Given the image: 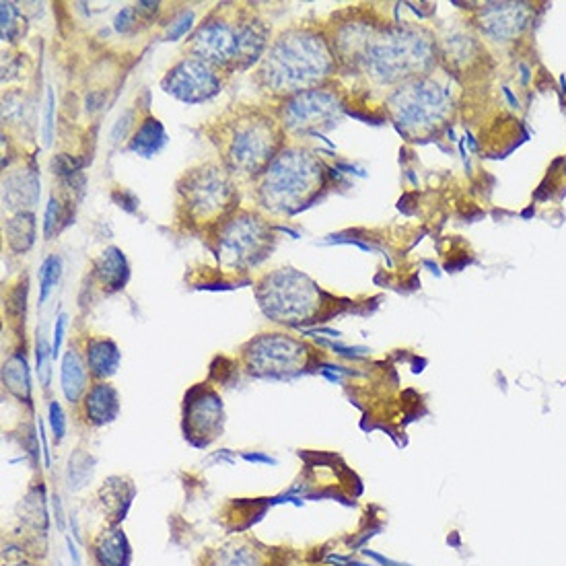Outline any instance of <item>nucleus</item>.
Returning a JSON list of instances; mask_svg holds the SVG:
<instances>
[{"label": "nucleus", "mask_w": 566, "mask_h": 566, "mask_svg": "<svg viewBox=\"0 0 566 566\" xmlns=\"http://www.w3.org/2000/svg\"><path fill=\"white\" fill-rule=\"evenodd\" d=\"M3 200L5 206L19 208V212L35 206V202L40 200V178L33 167H23L5 178Z\"/></svg>", "instance_id": "17"}, {"label": "nucleus", "mask_w": 566, "mask_h": 566, "mask_svg": "<svg viewBox=\"0 0 566 566\" xmlns=\"http://www.w3.org/2000/svg\"><path fill=\"white\" fill-rule=\"evenodd\" d=\"M23 31L19 9L13 3H3V42H17Z\"/></svg>", "instance_id": "26"}, {"label": "nucleus", "mask_w": 566, "mask_h": 566, "mask_svg": "<svg viewBox=\"0 0 566 566\" xmlns=\"http://www.w3.org/2000/svg\"><path fill=\"white\" fill-rule=\"evenodd\" d=\"M114 196H120V200H116L120 208H124V210H128V212H134V210L138 208V198H136L132 192H128V190H118V192H114Z\"/></svg>", "instance_id": "35"}, {"label": "nucleus", "mask_w": 566, "mask_h": 566, "mask_svg": "<svg viewBox=\"0 0 566 566\" xmlns=\"http://www.w3.org/2000/svg\"><path fill=\"white\" fill-rule=\"evenodd\" d=\"M93 274L99 280V285L108 293L122 291L128 285L130 268H128V260L120 247H114V245L105 247L93 264Z\"/></svg>", "instance_id": "16"}, {"label": "nucleus", "mask_w": 566, "mask_h": 566, "mask_svg": "<svg viewBox=\"0 0 566 566\" xmlns=\"http://www.w3.org/2000/svg\"><path fill=\"white\" fill-rule=\"evenodd\" d=\"M165 145H167V132L163 124L157 118L147 116L134 130L130 143H128V151L138 157L149 159V157L159 155L165 149Z\"/></svg>", "instance_id": "22"}, {"label": "nucleus", "mask_w": 566, "mask_h": 566, "mask_svg": "<svg viewBox=\"0 0 566 566\" xmlns=\"http://www.w3.org/2000/svg\"><path fill=\"white\" fill-rule=\"evenodd\" d=\"M322 184V163L311 153L297 147L282 149L262 173L258 200L276 215H295L311 202Z\"/></svg>", "instance_id": "3"}, {"label": "nucleus", "mask_w": 566, "mask_h": 566, "mask_svg": "<svg viewBox=\"0 0 566 566\" xmlns=\"http://www.w3.org/2000/svg\"><path fill=\"white\" fill-rule=\"evenodd\" d=\"M241 21H231L225 17H208L194 31L190 40V52L215 68L239 70L241 52Z\"/></svg>", "instance_id": "10"}, {"label": "nucleus", "mask_w": 566, "mask_h": 566, "mask_svg": "<svg viewBox=\"0 0 566 566\" xmlns=\"http://www.w3.org/2000/svg\"><path fill=\"white\" fill-rule=\"evenodd\" d=\"M85 420L93 427H105L120 414V394L118 389L105 381L93 383L83 398Z\"/></svg>", "instance_id": "14"}, {"label": "nucleus", "mask_w": 566, "mask_h": 566, "mask_svg": "<svg viewBox=\"0 0 566 566\" xmlns=\"http://www.w3.org/2000/svg\"><path fill=\"white\" fill-rule=\"evenodd\" d=\"M7 243L15 254H25L31 250L35 243V235H38V225H35V217L29 210L17 212L5 225Z\"/></svg>", "instance_id": "23"}, {"label": "nucleus", "mask_w": 566, "mask_h": 566, "mask_svg": "<svg viewBox=\"0 0 566 566\" xmlns=\"http://www.w3.org/2000/svg\"><path fill=\"white\" fill-rule=\"evenodd\" d=\"M225 427V408L221 396L206 385H196L186 394L184 435L196 447L215 441Z\"/></svg>", "instance_id": "13"}, {"label": "nucleus", "mask_w": 566, "mask_h": 566, "mask_svg": "<svg viewBox=\"0 0 566 566\" xmlns=\"http://www.w3.org/2000/svg\"><path fill=\"white\" fill-rule=\"evenodd\" d=\"M340 110V101L334 93L311 89L287 97L280 108V120L282 128L293 134H311L322 138V130H330L338 124Z\"/></svg>", "instance_id": "9"}, {"label": "nucleus", "mask_w": 566, "mask_h": 566, "mask_svg": "<svg viewBox=\"0 0 566 566\" xmlns=\"http://www.w3.org/2000/svg\"><path fill=\"white\" fill-rule=\"evenodd\" d=\"M445 101L447 97L437 83L422 79L400 87L389 99V105H392L400 128L418 130L431 126L443 116Z\"/></svg>", "instance_id": "12"}, {"label": "nucleus", "mask_w": 566, "mask_h": 566, "mask_svg": "<svg viewBox=\"0 0 566 566\" xmlns=\"http://www.w3.org/2000/svg\"><path fill=\"white\" fill-rule=\"evenodd\" d=\"M5 566H35V564L29 560H23L21 550H17L13 556V548L5 546Z\"/></svg>", "instance_id": "36"}, {"label": "nucleus", "mask_w": 566, "mask_h": 566, "mask_svg": "<svg viewBox=\"0 0 566 566\" xmlns=\"http://www.w3.org/2000/svg\"><path fill=\"white\" fill-rule=\"evenodd\" d=\"M122 355L120 348L110 338H89L85 348V363L89 369V375L93 379H110L118 373Z\"/></svg>", "instance_id": "18"}, {"label": "nucleus", "mask_w": 566, "mask_h": 566, "mask_svg": "<svg viewBox=\"0 0 566 566\" xmlns=\"http://www.w3.org/2000/svg\"><path fill=\"white\" fill-rule=\"evenodd\" d=\"M50 357H54V352H52L48 340L40 334V338H38V373H40V379L46 387L50 383Z\"/></svg>", "instance_id": "29"}, {"label": "nucleus", "mask_w": 566, "mask_h": 566, "mask_svg": "<svg viewBox=\"0 0 566 566\" xmlns=\"http://www.w3.org/2000/svg\"><path fill=\"white\" fill-rule=\"evenodd\" d=\"M3 383L9 392L21 402H29L31 396V381H29V365L25 355L15 352L13 357L3 365Z\"/></svg>", "instance_id": "24"}, {"label": "nucleus", "mask_w": 566, "mask_h": 566, "mask_svg": "<svg viewBox=\"0 0 566 566\" xmlns=\"http://www.w3.org/2000/svg\"><path fill=\"white\" fill-rule=\"evenodd\" d=\"M192 25H194V11H184L182 15H178L171 21V25L165 33V40L167 42H178L192 29Z\"/></svg>", "instance_id": "28"}, {"label": "nucleus", "mask_w": 566, "mask_h": 566, "mask_svg": "<svg viewBox=\"0 0 566 566\" xmlns=\"http://www.w3.org/2000/svg\"><path fill=\"white\" fill-rule=\"evenodd\" d=\"M62 274V260L58 256H50L44 260L40 268V303H46L52 289L58 285Z\"/></svg>", "instance_id": "25"}, {"label": "nucleus", "mask_w": 566, "mask_h": 566, "mask_svg": "<svg viewBox=\"0 0 566 566\" xmlns=\"http://www.w3.org/2000/svg\"><path fill=\"white\" fill-rule=\"evenodd\" d=\"M50 427H52V433H54V441L60 443L64 439V433H66V418H64L62 406L58 402L50 404Z\"/></svg>", "instance_id": "30"}, {"label": "nucleus", "mask_w": 566, "mask_h": 566, "mask_svg": "<svg viewBox=\"0 0 566 566\" xmlns=\"http://www.w3.org/2000/svg\"><path fill=\"white\" fill-rule=\"evenodd\" d=\"M138 23V15H136V9L134 7H126L118 13V17L114 19V27L118 33H128L136 27Z\"/></svg>", "instance_id": "31"}, {"label": "nucleus", "mask_w": 566, "mask_h": 566, "mask_svg": "<svg viewBox=\"0 0 566 566\" xmlns=\"http://www.w3.org/2000/svg\"><path fill=\"white\" fill-rule=\"evenodd\" d=\"M245 462H254V464H270L276 466V459H272L270 455H262V453H243Z\"/></svg>", "instance_id": "37"}, {"label": "nucleus", "mask_w": 566, "mask_h": 566, "mask_svg": "<svg viewBox=\"0 0 566 566\" xmlns=\"http://www.w3.org/2000/svg\"><path fill=\"white\" fill-rule=\"evenodd\" d=\"M256 295L268 320L282 326H301L311 322V317L322 303V293L315 282L295 268H280L266 274L258 282Z\"/></svg>", "instance_id": "5"}, {"label": "nucleus", "mask_w": 566, "mask_h": 566, "mask_svg": "<svg viewBox=\"0 0 566 566\" xmlns=\"http://www.w3.org/2000/svg\"><path fill=\"white\" fill-rule=\"evenodd\" d=\"M54 134V91L48 89V99H46V114H44V143H52Z\"/></svg>", "instance_id": "32"}, {"label": "nucleus", "mask_w": 566, "mask_h": 566, "mask_svg": "<svg viewBox=\"0 0 566 566\" xmlns=\"http://www.w3.org/2000/svg\"><path fill=\"white\" fill-rule=\"evenodd\" d=\"M60 225H62V204L56 196H52L44 215V237L52 239V235L60 229Z\"/></svg>", "instance_id": "27"}, {"label": "nucleus", "mask_w": 566, "mask_h": 566, "mask_svg": "<svg viewBox=\"0 0 566 566\" xmlns=\"http://www.w3.org/2000/svg\"><path fill=\"white\" fill-rule=\"evenodd\" d=\"M87 363L77 348H70L62 359V392L70 404H77L87 394Z\"/></svg>", "instance_id": "21"}, {"label": "nucleus", "mask_w": 566, "mask_h": 566, "mask_svg": "<svg viewBox=\"0 0 566 566\" xmlns=\"http://www.w3.org/2000/svg\"><path fill=\"white\" fill-rule=\"evenodd\" d=\"M367 68L381 81L414 75L431 62V44L414 31L389 29L377 42H367Z\"/></svg>", "instance_id": "7"}, {"label": "nucleus", "mask_w": 566, "mask_h": 566, "mask_svg": "<svg viewBox=\"0 0 566 566\" xmlns=\"http://www.w3.org/2000/svg\"><path fill=\"white\" fill-rule=\"evenodd\" d=\"M180 210L194 225L223 223L239 206V194L225 165L204 163L182 175L178 182Z\"/></svg>", "instance_id": "4"}, {"label": "nucleus", "mask_w": 566, "mask_h": 566, "mask_svg": "<svg viewBox=\"0 0 566 566\" xmlns=\"http://www.w3.org/2000/svg\"><path fill=\"white\" fill-rule=\"evenodd\" d=\"M219 151L231 173L258 178L278 157L282 130L268 114L243 110L221 124Z\"/></svg>", "instance_id": "2"}, {"label": "nucleus", "mask_w": 566, "mask_h": 566, "mask_svg": "<svg viewBox=\"0 0 566 566\" xmlns=\"http://www.w3.org/2000/svg\"><path fill=\"white\" fill-rule=\"evenodd\" d=\"M311 348L287 334H260L243 346L245 369L254 377L291 379L305 371Z\"/></svg>", "instance_id": "8"}, {"label": "nucleus", "mask_w": 566, "mask_h": 566, "mask_svg": "<svg viewBox=\"0 0 566 566\" xmlns=\"http://www.w3.org/2000/svg\"><path fill=\"white\" fill-rule=\"evenodd\" d=\"M132 118H134V114H132V112H124V114L118 118V122H116L114 130H112V140H114V143H118V140L126 138L128 128L132 126Z\"/></svg>", "instance_id": "33"}, {"label": "nucleus", "mask_w": 566, "mask_h": 566, "mask_svg": "<svg viewBox=\"0 0 566 566\" xmlns=\"http://www.w3.org/2000/svg\"><path fill=\"white\" fill-rule=\"evenodd\" d=\"M276 237L268 221L256 212H235L219 225L217 256L229 270H250L274 250Z\"/></svg>", "instance_id": "6"}, {"label": "nucleus", "mask_w": 566, "mask_h": 566, "mask_svg": "<svg viewBox=\"0 0 566 566\" xmlns=\"http://www.w3.org/2000/svg\"><path fill=\"white\" fill-rule=\"evenodd\" d=\"M91 548L97 566H130L132 548L128 544L124 529H120L118 525H110L105 527L103 532H99Z\"/></svg>", "instance_id": "15"}, {"label": "nucleus", "mask_w": 566, "mask_h": 566, "mask_svg": "<svg viewBox=\"0 0 566 566\" xmlns=\"http://www.w3.org/2000/svg\"><path fill=\"white\" fill-rule=\"evenodd\" d=\"M134 492H136L134 484L120 476H114L103 484V488L99 490V501H101L103 513H108L110 525H118L120 521H124L132 505Z\"/></svg>", "instance_id": "20"}, {"label": "nucleus", "mask_w": 566, "mask_h": 566, "mask_svg": "<svg viewBox=\"0 0 566 566\" xmlns=\"http://www.w3.org/2000/svg\"><path fill=\"white\" fill-rule=\"evenodd\" d=\"M202 566H268L264 554L250 542H227L202 556Z\"/></svg>", "instance_id": "19"}, {"label": "nucleus", "mask_w": 566, "mask_h": 566, "mask_svg": "<svg viewBox=\"0 0 566 566\" xmlns=\"http://www.w3.org/2000/svg\"><path fill=\"white\" fill-rule=\"evenodd\" d=\"M334 66V54L320 33L293 27L268 46L258 81L270 93L293 97L322 85L334 73Z\"/></svg>", "instance_id": "1"}, {"label": "nucleus", "mask_w": 566, "mask_h": 566, "mask_svg": "<svg viewBox=\"0 0 566 566\" xmlns=\"http://www.w3.org/2000/svg\"><path fill=\"white\" fill-rule=\"evenodd\" d=\"M161 89L182 103L198 105L215 99L223 91V81L215 66L188 56L167 70Z\"/></svg>", "instance_id": "11"}, {"label": "nucleus", "mask_w": 566, "mask_h": 566, "mask_svg": "<svg viewBox=\"0 0 566 566\" xmlns=\"http://www.w3.org/2000/svg\"><path fill=\"white\" fill-rule=\"evenodd\" d=\"M66 320H68V317H66L64 313H60V315H58V320H56V328H54V344H52L54 359L60 355L62 340H64V330H66Z\"/></svg>", "instance_id": "34"}]
</instances>
